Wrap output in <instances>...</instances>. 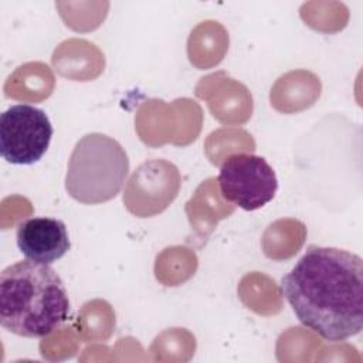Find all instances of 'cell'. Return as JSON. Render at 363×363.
Returning <instances> with one entry per match:
<instances>
[{"instance_id":"1","label":"cell","mask_w":363,"mask_h":363,"mask_svg":"<svg viewBox=\"0 0 363 363\" xmlns=\"http://www.w3.org/2000/svg\"><path fill=\"white\" fill-rule=\"evenodd\" d=\"M281 289L299 322L325 340L342 342L363 329V261L354 252L309 245Z\"/></svg>"},{"instance_id":"2","label":"cell","mask_w":363,"mask_h":363,"mask_svg":"<svg viewBox=\"0 0 363 363\" xmlns=\"http://www.w3.org/2000/svg\"><path fill=\"white\" fill-rule=\"evenodd\" d=\"M69 313V299L60 275L31 259L9 265L0 274V323L23 337L52 333Z\"/></svg>"},{"instance_id":"3","label":"cell","mask_w":363,"mask_h":363,"mask_svg":"<svg viewBox=\"0 0 363 363\" xmlns=\"http://www.w3.org/2000/svg\"><path fill=\"white\" fill-rule=\"evenodd\" d=\"M129 173V159L122 145L104 133L82 136L72 149L65 189L82 204H101L122 190Z\"/></svg>"},{"instance_id":"4","label":"cell","mask_w":363,"mask_h":363,"mask_svg":"<svg viewBox=\"0 0 363 363\" xmlns=\"http://www.w3.org/2000/svg\"><path fill=\"white\" fill-rule=\"evenodd\" d=\"M217 180L223 199L245 211L264 207L278 190L274 169L262 156L251 153L228 156L220 166Z\"/></svg>"},{"instance_id":"5","label":"cell","mask_w":363,"mask_h":363,"mask_svg":"<svg viewBox=\"0 0 363 363\" xmlns=\"http://www.w3.org/2000/svg\"><path fill=\"white\" fill-rule=\"evenodd\" d=\"M52 125L47 113L33 105L20 104L0 116V153L11 164H34L47 152Z\"/></svg>"},{"instance_id":"6","label":"cell","mask_w":363,"mask_h":363,"mask_svg":"<svg viewBox=\"0 0 363 363\" xmlns=\"http://www.w3.org/2000/svg\"><path fill=\"white\" fill-rule=\"evenodd\" d=\"M180 189L177 167L163 159L142 163L130 176L123 201L138 217L162 213L176 199Z\"/></svg>"},{"instance_id":"7","label":"cell","mask_w":363,"mask_h":363,"mask_svg":"<svg viewBox=\"0 0 363 363\" xmlns=\"http://www.w3.org/2000/svg\"><path fill=\"white\" fill-rule=\"evenodd\" d=\"M16 237L27 259L48 265L62 258L71 247L65 224L52 217H33L20 223Z\"/></svg>"}]
</instances>
